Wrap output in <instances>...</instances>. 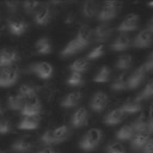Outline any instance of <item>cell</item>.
Here are the masks:
<instances>
[{
  "label": "cell",
  "instance_id": "2",
  "mask_svg": "<svg viewBox=\"0 0 153 153\" xmlns=\"http://www.w3.org/2000/svg\"><path fill=\"white\" fill-rule=\"evenodd\" d=\"M102 137H103V131L98 128H92V129L87 130L80 139L79 148L85 152L94 151L98 147V145L100 143Z\"/></svg>",
  "mask_w": 153,
  "mask_h": 153
},
{
  "label": "cell",
  "instance_id": "14",
  "mask_svg": "<svg viewBox=\"0 0 153 153\" xmlns=\"http://www.w3.org/2000/svg\"><path fill=\"white\" fill-rule=\"evenodd\" d=\"M53 11L49 5H42L33 14V20L38 25H47L51 20Z\"/></svg>",
  "mask_w": 153,
  "mask_h": 153
},
{
  "label": "cell",
  "instance_id": "38",
  "mask_svg": "<svg viewBox=\"0 0 153 153\" xmlns=\"http://www.w3.org/2000/svg\"><path fill=\"white\" fill-rule=\"evenodd\" d=\"M42 6L41 2L38 1H25L23 2V8L25 11V13L27 14H35V12Z\"/></svg>",
  "mask_w": 153,
  "mask_h": 153
},
{
  "label": "cell",
  "instance_id": "10",
  "mask_svg": "<svg viewBox=\"0 0 153 153\" xmlns=\"http://www.w3.org/2000/svg\"><path fill=\"white\" fill-rule=\"evenodd\" d=\"M108 104V94L102 91H97L90 99V108L94 112H102Z\"/></svg>",
  "mask_w": 153,
  "mask_h": 153
},
{
  "label": "cell",
  "instance_id": "50",
  "mask_svg": "<svg viewBox=\"0 0 153 153\" xmlns=\"http://www.w3.org/2000/svg\"><path fill=\"white\" fill-rule=\"evenodd\" d=\"M0 19H1V8H0Z\"/></svg>",
  "mask_w": 153,
  "mask_h": 153
},
{
  "label": "cell",
  "instance_id": "51",
  "mask_svg": "<svg viewBox=\"0 0 153 153\" xmlns=\"http://www.w3.org/2000/svg\"><path fill=\"white\" fill-rule=\"evenodd\" d=\"M152 105H153V104H152Z\"/></svg>",
  "mask_w": 153,
  "mask_h": 153
},
{
  "label": "cell",
  "instance_id": "23",
  "mask_svg": "<svg viewBox=\"0 0 153 153\" xmlns=\"http://www.w3.org/2000/svg\"><path fill=\"white\" fill-rule=\"evenodd\" d=\"M35 49L39 55H48L51 53V42L48 37H39L35 43Z\"/></svg>",
  "mask_w": 153,
  "mask_h": 153
},
{
  "label": "cell",
  "instance_id": "5",
  "mask_svg": "<svg viewBox=\"0 0 153 153\" xmlns=\"http://www.w3.org/2000/svg\"><path fill=\"white\" fill-rule=\"evenodd\" d=\"M19 60L18 51L13 48H4L0 50V69L12 67Z\"/></svg>",
  "mask_w": 153,
  "mask_h": 153
},
{
  "label": "cell",
  "instance_id": "36",
  "mask_svg": "<svg viewBox=\"0 0 153 153\" xmlns=\"http://www.w3.org/2000/svg\"><path fill=\"white\" fill-rule=\"evenodd\" d=\"M104 53H105V48H104V45L103 44H100V45H97V47H94L87 55H86V60L87 61H91V60H97V59H99V57H102L103 55H104Z\"/></svg>",
  "mask_w": 153,
  "mask_h": 153
},
{
  "label": "cell",
  "instance_id": "30",
  "mask_svg": "<svg viewBox=\"0 0 153 153\" xmlns=\"http://www.w3.org/2000/svg\"><path fill=\"white\" fill-rule=\"evenodd\" d=\"M88 67H90V63L86 59H78L69 65V69L74 73H79V74H82L84 72H86L88 69Z\"/></svg>",
  "mask_w": 153,
  "mask_h": 153
},
{
  "label": "cell",
  "instance_id": "43",
  "mask_svg": "<svg viewBox=\"0 0 153 153\" xmlns=\"http://www.w3.org/2000/svg\"><path fill=\"white\" fill-rule=\"evenodd\" d=\"M6 5V7H7V10H8V12H11V13H14L17 10H18V6H19V2H14V1H8V2H6L5 4Z\"/></svg>",
  "mask_w": 153,
  "mask_h": 153
},
{
  "label": "cell",
  "instance_id": "20",
  "mask_svg": "<svg viewBox=\"0 0 153 153\" xmlns=\"http://www.w3.org/2000/svg\"><path fill=\"white\" fill-rule=\"evenodd\" d=\"M130 43H131V39H130L128 33H120L115 38V41L111 43L110 48L114 51H123L130 45Z\"/></svg>",
  "mask_w": 153,
  "mask_h": 153
},
{
  "label": "cell",
  "instance_id": "26",
  "mask_svg": "<svg viewBox=\"0 0 153 153\" xmlns=\"http://www.w3.org/2000/svg\"><path fill=\"white\" fill-rule=\"evenodd\" d=\"M121 109L123 110V112L126 115H131V114H137L141 111L142 105L140 102H137L135 98L134 99H129L127 102H124L121 106Z\"/></svg>",
  "mask_w": 153,
  "mask_h": 153
},
{
  "label": "cell",
  "instance_id": "27",
  "mask_svg": "<svg viewBox=\"0 0 153 153\" xmlns=\"http://www.w3.org/2000/svg\"><path fill=\"white\" fill-rule=\"evenodd\" d=\"M38 126L39 117H23L18 123V128L22 130H32L38 128Z\"/></svg>",
  "mask_w": 153,
  "mask_h": 153
},
{
  "label": "cell",
  "instance_id": "8",
  "mask_svg": "<svg viewBox=\"0 0 153 153\" xmlns=\"http://www.w3.org/2000/svg\"><path fill=\"white\" fill-rule=\"evenodd\" d=\"M29 71L41 79H49L53 75V66L49 62H36L29 66Z\"/></svg>",
  "mask_w": 153,
  "mask_h": 153
},
{
  "label": "cell",
  "instance_id": "9",
  "mask_svg": "<svg viewBox=\"0 0 153 153\" xmlns=\"http://www.w3.org/2000/svg\"><path fill=\"white\" fill-rule=\"evenodd\" d=\"M7 26L13 36H22L27 30V23L20 17H13L7 19Z\"/></svg>",
  "mask_w": 153,
  "mask_h": 153
},
{
  "label": "cell",
  "instance_id": "31",
  "mask_svg": "<svg viewBox=\"0 0 153 153\" xmlns=\"http://www.w3.org/2000/svg\"><path fill=\"white\" fill-rule=\"evenodd\" d=\"M25 99L22 98L19 94H11L7 98V105L11 110H22L25 105Z\"/></svg>",
  "mask_w": 153,
  "mask_h": 153
},
{
  "label": "cell",
  "instance_id": "25",
  "mask_svg": "<svg viewBox=\"0 0 153 153\" xmlns=\"http://www.w3.org/2000/svg\"><path fill=\"white\" fill-rule=\"evenodd\" d=\"M148 118L145 114H141L139 115L130 124L134 129L135 133H145V131H148Z\"/></svg>",
  "mask_w": 153,
  "mask_h": 153
},
{
  "label": "cell",
  "instance_id": "28",
  "mask_svg": "<svg viewBox=\"0 0 153 153\" xmlns=\"http://www.w3.org/2000/svg\"><path fill=\"white\" fill-rule=\"evenodd\" d=\"M134 135H135V131H134L131 124H124V126H122V127L116 131V139L120 140V141L131 140Z\"/></svg>",
  "mask_w": 153,
  "mask_h": 153
},
{
  "label": "cell",
  "instance_id": "33",
  "mask_svg": "<svg viewBox=\"0 0 153 153\" xmlns=\"http://www.w3.org/2000/svg\"><path fill=\"white\" fill-rule=\"evenodd\" d=\"M131 65H133V57L130 55H121L117 59L115 67L117 69H121V71H127L131 67Z\"/></svg>",
  "mask_w": 153,
  "mask_h": 153
},
{
  "label": "cell",
  "instance_id": "44",
  "mask_svg": "<svg viewBox=\"0 0 153 153\" xmlns=\"http://www.w3.org/2000/svg\"><path fill=\"white\" fill-rule=\"evenodd\" d=\"M37 153H59L57 151H55L54 148H51V147H45V148H43V149H41V151H38Z\"/></svg>",
  "mask_w": 153,
  "mask_h": 153
},
{
  "label": "cell",
  "instance_id": "22",
  "mask_svg": "<svg viewBox=\"0 0 153 153\" xmlns=\"http://www.w3.org/2000/svg\"><path fill=\"white\" fill-rule=\"evenodd\" d=\"M81 13L87 19L94 18L98 14V4L96 1H93V0H86V1H84L82 7H81Z\"/></svg>",
  "mask_w": 153,
  "mask_h": 153
},
{
  "label": "cell",
  "instance_id": "16",
  "mask_svg": "<svg viewBox=\"0 0 153 153\" xmlns=\"http://www.w3.org/2000/svg\"><path fill=\"white\" fill-rule=\"evenodd\" d=\"M92 33L93 32H92L91 27L88 25H86V24H82V25H80V27L78 30V33H76V36L74 38L78 41V43L81 45V48L85 49L91 42Z\"/></svg>",
  "mask_w": 153,
  "mask_h": 153
},
{
  "label": "cell",
  "instance_id": "29",
  "mask_svg": "<svg viewBox=\"0 0 153 153\" xmlns=\"http://www.w3.org/2000/svg\"><path fill=\"white\" fill-rule=\"evenodd\" d=\"M18 94L25 100L36 97V87L31 84H23L18 88Z\"/></svg>",
  "mask_w": 153,
  "mask_h": 153
},
{
  "label": "cell",
  "instance_id": "46",
  "mask_svg": "<svg viewBox=\"0 0 153 153\" xmlns=\"http://www.w3.org/2000/svg\"><path fill=\"white\" fill-rule=\"evenodd\" d=\"M148 133H153V117L148 121Z\"/></svg>",
  "mask_w": 153,
  "mask_h": 153
},
{
  "label": "cell",
  "instance_id": "42",
  "mask_svg": "<svg viewBox=\"0 0 153 153\" xmlns=\"http://www.w3.org/2000/svg\"><path fill=\"white\" fill-rule=\"evenodd\" d=\"M140 152L141 153H153V137L148 139V141L145 143V146L142 147V149Z\"/></svg>",
  "mask_w": 153,
  "mask_h": 153
},
{
  "label": "cell",
  "instance_id": "13",
  "mask_svg": "<svg viewBox=\"0 0 153 153\" xmlns=\"http://www.w3.org/2000/svg\"><path fill=\"white\" fill-rule=\"evenodd\" d=\"M87 121H88V112L85 108H79L76 109L73 115L71 116V126L73 128H81V127H85L87 124Z\"/></svg>",
  "mask_w": 153,
  "mask_h": 153
},
{
  "label": "cell",
  "instance_id": "47",
  "mask_svg": "<svg viewBox=\"0 0 153 153\" xmlns=\"http://www.w3.org/2000/svg\"><path fill=\"white\" fill-rule=\"evenodd\" d=\"M4 111H5V108H4V103H2V100L0 99V115H1V114H4Z\"/></svg>",
  "mask_w": 153,
  "mask_h": 153
},
{
  "label": "cell",
  "instance_id": "21",
  "mask_svg": "<svg viewBox=\"0 0 153 153\" xmlns=\"http://www.w3.org/2000/svg\"><path fill=\"white\" fill-rule=\"evenodd\" d=\"M149 133L148 131H145V133H135V135L133 136V139L130 140V146H131V149L134 152H140L142 149V147L145 146V143L148 141L149 139Z\"/></svg>",
  "mask_w": 153,
  "mask_h": 153
},
{
  "label": "cell",
  "instance_id": "6",
  "mask_svg": "<svg viewBox=\"0 0 153 153\" xmlns=\"http://www.w3.org/2000/svg\"><path fill=\"white\" fill-rule=\"evenodd\" d=\"M41 110H42V105L39 99L37 97H33L25 102V105L23 106L20 112L23 117H38Z\"/></svg>",
  "mask_w": 153,
  "mask_h": 153
},
{
  "label": "cell",
  "instance_id": "18",
  "mask_svg": "<svg viewBox=\"0 0 153 153\" xmlns=\"http://www.w3.org/2000/svg\"><path fill=\"white\" fill-rule=\"evenodd\" d=\"M127 115L123 112V110L121 108H117V109H114L111 110L110 112H108L104 117V123L106 126H116L120 122H122L124 120Z\"/></svg>",
  "mask_w": 153,
  "mask_h": 153
},
{
  "label": "cell",
  "instance_id": "17",
  "mask_svg": "<svg viewBox=\"0 0 153 153\" xmlns=\"http://www.w3.org/2000/svg\"><path fill=\"white\" fill-rule=\"evenodd\" d=\"M82 99V93L79 92V91H74V92H69L67 93L62 100L60 102V105L62 108H66V109H71V108H75L76 105H79V103L81 102Z\"/></svg>",
  "mask_w": 153,
  "mask_h": 153
},
{
  "label": "cell",
  "instance_id": "19",
  "mask_svg": "<svg viewBox=\"0 0 153 153\" xmlns=\"http://www.w3.org/2000/svg\"><path fill=\"white\" fill-rule=\"evenodd\" d=\"M33 148V143L29 137H20L13 141L11 149L17 153H27Z\"/></svg>",
  "mask_w": 153,
  "mask_h": 153
},
{
  "label": "cell",
  "instance_id": "4",
  "mask_svg": "<svg viewBox=\"0 0 153 153\" xmlns=\"http://www.w3.org/2000/svg\"><path fill=\"white\" fill-rule=\"evenodd\" d=\"M19 78V72L17 68L7 67L0 69V87H11L13 86Z\"/></svg>",
  "mask_w": 153,
  "mask_h": 153
},
{
  "label": "cell",
  "instance_id": "15",
  "mask_svg": "<svg viewBox=\"0 0 153 153\" xmlns=\"http://www.w3.org/2000/svg\"><path fill=\"white\" fill-rule=\"evenodd\" d=\"M92 32L94 36V41L98 43H102L110 38V36L112 33V27L108 23H100L99 25H97L94 27V30Z\"/></svg>",
  "mask_w": 153,
  "mask_h": 153
},
{
  "label": "cell",
  "instance_id": "24",
  "mask_svg": "<svg viewBox=\"0 0 153 153\" xmlns=\"http://www.w3.org/2000/svg\"><path fill=\"white\" fill-rule=\"evenodd\" d=\"M81 50H84V49L81 48V45L78 43V41H76L75 38H73V39H71V41L66 44V47L61 50L60 55H61L62 57H67V56L75 55V54H78V53L81 51Z\"/></svg>",
  "mask_w": 153,
  "mask_h": 153
},
{
  "label": "cell",
  "instance_id": "7",
  "mask_svg": "<svg viewBox=\"0 0 153 153\" xmlns=\"http://www.w3.org/2000/svg\"><path fill=\"white\" fill-rule=\"evenodd\" d=\"M139 23H140V17L135 13H130L126 16L124 19L120 23V25L117 26V31H120L121 33H128L130 31L136 30Z\"/></svg>",
  "mask_w": 153,
  "mask_h": 153
},
{
  "label": "cell",
  "instance_id": "49",
  "mask_svg": "<svg viewBox=\"0 0 153 153\" xmlns=\"http://www.w3.org/2000/svg\"><path fill=\"white\" fill-rule=\"evenodd\" d=\"M0 153H7L6 151H2V149H0Z\"/></svg>",
  "mask_w": 153,
  "mask_h": 153
},
{
  "label": "cell",
  "instance_id": "32",
  "mask_svg": "<svg viewBox=\"0 0 153 153\" xmlns=\"http://www.w3.org/2000/svg\"><path fill=\"white\" fill-rule=\"evenodd\" d=\"M127 73H121L120 75H117L115 78V80L112 81L111 88L114 91H123L127 90Z\"/></svg>",
  "mask_w": 153,
  "mask_h": 153
},
{
  "label": "cell",
  "instance_id": "48",
  "mask_svg": "<svg viewBox=\"0 0 153 153\" xmlns=\"http://www.w3.org/2000/svg\"><path fill=\"white\" fill-rule=\"evenodd\" d=\"M148 6H149V7H153V1H152V2H148Z\"/></svg>",
  "mask_w": 153,
  "mask_h": 153
},
{
  "label": "cell",
  "instance_id": "37",
  "mask_svg": "<svg viewBox=\"0 0 153 153\" xmlns=\"http://www.w3.org/2000/svg\"><path fill=\"white\" fill-rule=\"evenodd\" d=\"M67 84L72 87H78V86H81L84 84V79H82V75L79 74V73H74L72 72L67 79Z\"/></svg>",
  "mask_w": 153,
  "mask_h": 153
},
{
  "label": "cell",
  "instance_id": "3",
  "mask_svg": "<svg viewBox=\"0 0 153 153\" xmlns=\"http://www.w3.org/2000/svg\"><path fill=\"white\" fill-rule=\"evenodd\" d=\"M120 4L116 1H105L100 11H98L97 19L102 23H108L116 18Z\"/></svg>",
  "mask_w": 153,
  "mask_h": 153
},
{
  "label": "cell",
  "instance_id": "11",
  "mask_svg": "<svg viewBox=\"0 0 153 153\" xmlns=\"http://www.w3.org/2000/svg\"><path fill=\"white\" fill-rule=\"evenodd\" d=\"M152 41H153V33L149 32L147 29H143L135 36L133 41V47L136 49H143L149 47L152 44Z\"/></svg>",
  "mask_w": 153,
  "mask_h": 153
},
{
  "label": "cell",
  "instance_id": "1",
  "mask_svg": "<svg viewBox=\"0 0 153 153\" xmlns=\"http://www.w3.org/2000/svg\"><path fill=\"white\" fill-rule=\"evenodd\" d=\"M71 135V130L68 126H60L56 127L55 129H48L45 130L42 136H41V142L42 145L45 146H51V145H57L60 142L66 141Z\"/></svg>",
  "mask_w": 153,
  "mask_h": 153
},
{
  "label": "cell",
  "instance_id": "34",
  "mask_svg": "<svg viewBox=\"0 0 153 153\" xmlns=\"http://www.w3.org/2000/svg\"><path fill=\"white\" fill-rule=\"evenodd\" d=\"M110 75H111L110 68H109L108 66H102V67L98 69V72L96 73L93 80H94L96 82H106V81H109Z\"/></svg>",
  "mask_w": 153,
  "mask_h": 153
},
{
  "label": "cell",
  "instance_id": "41",
  "mask_svg": "<svg viewBox=\"0 0 153 153\" xmlns=\"http://www.w3.org/2000/svg\"><path fill=\"white\" fill-rule=\"evenodd\" d=\"M142 66H143L146 73L147 72H153V51L147 56V60H146V62Z\"/></svg>",
  "mask_w": 153,
  "mask_h": 153
},
{
  "label": "cell",
  "instance_id": "45",
  "mask_svg": "<svg viewBox=\"0 0 153 153\" xmlns=\"http://www.w3.org/2000/svg\"><path fill=\"white\" fill-rule=\"evenodd\" d=\"M147 30H148L149 32H152V33H153V16L151 17L149 22L147 23Z\"/></svg>",
  "mask_w": 153,
  "mask_h": 153
},
{
  "label": "cell",
  "instance_id": "12",
  "mask_svg": "<svg viewBox=\"0 0 153 153\" xmlns=\"http://www.w3.org/2000/svg\"><path fill=\"white\" fill-rule=\"evenodd\" d=\"M146 75V71L143 68V66H140L139 68H136L128 78H127V88L128 90H134L136 87H139Z\"/></svg>",
  "mask_w": 153,
  "mask_h": 153
},
{
  "label": "cell",
  "instance_id": "35",
  "mask_svg": "<svg viewBox=\"0 0 153 153\" xmlns=\"http://www.w3.org/2000/svg\"><path fill=\"white\" fill-rule=\"evenodd\" d=\"M151 97H153V79L149 80V81L146 84L145 88L141 91L140 94H137V96L135 97V99L141 103V100L148 99V98H151Z\"/></svg>",
  "mask_w": 153,
  "mask_h": 153
},
{
  "label": "cell",
  "instance_id": "40",
  "mask_svg": "<svg viewBox=\"0 0 153 153\" xmlns=\"http://www.w3.org/2000/svg\"><path fill=\"white\" fill-rule=\"evenodd\" d=\"M12 130V124L6 118H0V135H6Z\"/></svg>",
  "mask_w": 153,
  "mask_h": 153
},
{
  "label": "cell",
  "instance_id": "39",
  "mask_svg": "<svg viewBox=\"0 0 153 153\" xmlns=\"http://www.w3.org/2000/svg\"><path fill=\"white\" fill-rule=\"evenodd\" d=\"M106 153H126V148L121 142H112L106 147Z\"/></svg>",
  "mask_w": 153,
  "mask_h": 153
}]
</instances>
